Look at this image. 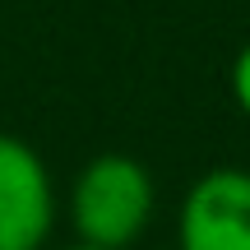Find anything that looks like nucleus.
<instances>
[{
	"label": "nucleus",
	"instance_id": "nucleus-1",
	"mask_svg": "<svg viewBox=\"0 0 250 250\" xmlns=\"http://www.w3.org/2000/svg\"><path fill=\"white\" fill-rule=\"evenodd\" d=\"M158 186L148 167L130 153H98L83 162L70 186V227L74 241L98 250H130L148 232Z\"/></svg>",
	"mask_w": 250,
	"mask_h": 250
},
{
	"label": "nucleus",
	"instance_id": "nucleus-2",
	"mask_svg": "<svg viewBox=\"0 0 250 250\" xmlns=\"http://www.w3.org/2000/svg\"><path fill=\"white\" fill-rule=\"evenodd\" d=\"M56 208V181L42 153L19 134H0V250H46Z\"/></svg>",
	"mask_w": 250,
	"mask_h": 250
},
{
	"label": "nucleus",
	"instance_id": "nucleus-3",
	"mask_svg": "<svg viewBox=\"0 0 250 250\" xmlns=\"http://www.w3.org/2000/svg\"><path fill=\"white\" fill-rule=\"evenodd\" d=\"M176 250H250V171L213 167L186 190Z\"/></svg>",
	"mask_w": 250,
	"mask_h": 250
},
{
	"label": "nucleus",
	"instance_id": "nucleus-4",
	"mask_svg": "<svg viewBox=\"0 0 250 250\" xmlns=\"http://www.w3.org/2000/svg\"><path fill=\"white\" fill-rule=\"evenodd\" d=\"M232 98H236V107L250 116V42L236 51V61H232Z\"/></svg>",
	"mask_w": 250,
	"mask_h": 250
},
{
	"label": "nucleus",
	"instance_id": "nucleus-5",
	"mask_svg": "<svg viewBox=\"0 0 250 250\" xmlns=\"http://www.w3.org/2000/svg\"><path fill=\"white\" fill-rule=\"evenodd\" d=\"M51 250V246H46ZM56 250H98V246H83V241H70V246H56Z\"/></svg>",
	"mask_w": 250,
	"mask_h": 250
}]
</instances>
